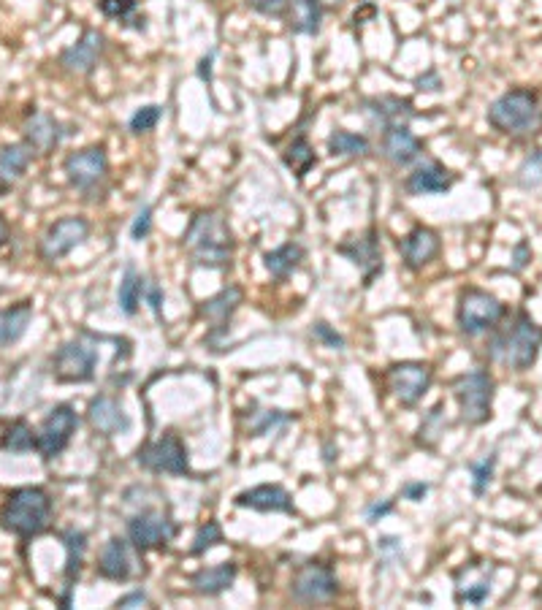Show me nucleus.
I'll use <instances>...</instances> for the list:
<instances>
[{"label": "nucleus", "mask_w": 542, "mask_h": 610, "mask_svg": "<svg viewBox=\"0 0 542 610\" xmlns=\"http://www.w3.org/2000/svg\"><path fill=\"white\" fill-rule=\"evenodd\" d=\"M190 261L204 269H225L234 258V234L231 226L217 209L196 212L185 236H182Z\"/></svg>", "instance_id": "obj_1"}, {"label": "nucleus", "mask_w": 542, "mask_h": 610, "mask_svg": "<svg viewBox=\"0 0 542 610\" xmlns=\"http://www.w3.org/2000/svg\"><path fill=\"white\" fill-rule=\"evenodd\" d=\"M49 524H52V497L47 494V488H14L0 505V529L14 537L30 540L44 535Z\"/></svg>", "instance_id": "obj_2"}, {"label": "nucleus", "mask_w": 542, "mask_h": 610, "mask_svg": "<svg viewBox=\"0 0 542 610\" xmlns=\"http://www.w3.org/2000/svg\"><path fill=\"white\" fill-rule=\"evenodd\" d=\"M486 120L494 131L505 133V136L529 139L542 125L540 95L529 87H513L499 95L496 101H491Z\"/></svg>", "instance_id": "obj_3"}, {"label": "nucleus", "mask_w": 542, "mask_h": 610, "mask_svg": "<svg viewBox=\"0 0 542 610\" xmlns=\"http://www.w3.org/2000/svg\"><path fill=\"white\" fill-rule=\"evenodd\" d=\"M542 350V326H537L529 312H518L505 331H499L488 345V356L515 372H526L537 364Z\"/></svg>", "instance_id": "obj_4"}, {"label": "nucleus", "mask_w": 542, "mask_h": 610, "mask_svg": "<svg viewBox=\"0 0 542 610\" xmlns=\"http://www.w3.org/2000/svg\"><path fill=\"white\" fill-rule=\"evenodd\" d=\"M494 375L488 369H475L453 380V394H456L458 413L467 426H483L491 418L494 407Z\"/></svg>", "instance_id": "obj_5"}, {"label": "nucleus", "mask_w": 542, "mask_h": 610, "mask_svg": "<svg viewBox=\"0 0 542 610\" xmlns=\"http://www.w3.org/2000/svg\"><path fill=\"white\" fill-rule=\"evenodd\" d=\"M505 315V304L483 288H464L458 296L456 323L461 334H467V337H480V334L496 329Z\"/></svg>", "instance_id": "obj_6"}, {"label": "nucleus", "mask_w": 542, "mask_h": 610, "mask_svg": "<svg viewBox=\"0 0 542 610\" xmlns=\"http://www.w3.org/2000/svg\"><path fill=\"white\" fill-rule=\"evenodd\" d=\"M63 171L71 188L85 193L87 198H95V193H101L109 179V155L103 147L76 150L63 160Z\"/></svg>", "instance_id": "obj_7"}, {"label": "nucleus", "mask_w": 542, "mask_h": 610, "mask_svg": "<svg viewBox=\"0 0 542 610\" xmlns=\"http://www.w3.org/2000/svg\"><path fill=\"white\" fill-rule=\"evenodd\" d=\"M136 461L144 470L155 472V475H177V478H193L190 470V459H187L185 442L179 440V434L166 432L158 440L147 442L139 448Z\"/></svg>", "instance_id": "obj_8"}, {"label": "nucleus", "mask_w": 542, "mask_h": 610, "mask_svg": "<svg viewBox=\"0 0 542 610\" xmlns=\"http://www.w3.org/2000/svg\"><path fill=\"white\" fill-rule=\"evenodd\" d=\"M79 429V415L71 404H57L55 410L41 421L36 432V453L44 461L57 459L66 451Z\"/></svg>", "instance_id": "obj_9"}, {"label": "nucleus", "mask_w": 542, "mask_h": 610, "mask_svg": "<svg viewBox=\"0 0 542 610\" xmlns=\"http://www.w3.org/2000/svg\"><path fill=\"white\" fill-rule=\"evenodd\" d=\"M87 236H90V220H87V217H60V220H55V223L47 228V234L41 236L38 255H41V261L55 263L60 261V258H66L68 253H74L79 244H85Z\"/></svg>", "instance_id": "obj_10"}, {"label": "nucleus", "mask_w": 542, "mask_h": 610, "mask_svg": "<svg viewBox=\"0 0 542 610\" xmlns=\"http://www.w3.org/2000/svg\"><path fill=\"white\" fill-rule=\"evenodd\" d=\"M98 366V350L82 339H71L57 348L52 358V375L57 383H90Z\"/></svg>", "instance_id": "obj_11"}, {"label": "nucleus", "mask_w": 542, "mask_h": 610, "mask_svg": "<svg viewBox=\"0 0 542 610\" xmlns=\"http://www.w3.org/2000/svg\"><path fill=\"white\" fill-rule=\"evenodd\" d=\"M385 380H388V388L396 396V402L402 407H415L429 394L431 383H434V369L423 361H402V364L388 366Z\"/></svg>", "instance_id": "obj_12"}, {"label": "nucleus", "mask_w": 542, "mask_h": 610, "mask_svg": "<svg viewBox=\"0 0 542 610\" xmlns=\"http://www.w3.org/2000/svg\"><path fill=\"white\" fill-rule=\"evenodd\" d=\"M177 535V524L163 510H141L128 521V540L139 551H163Z\"/></svg>", "instance_id": "obj_13"}, {"label": "nucleus", "mask_w": 542, "mask_h": 610, "mask_svg": "<svg viewBox=\"0 0 542 610\" xmlns=\"http://www.w3.org/2000/svg\"><path fill=\"white\" fill-rule=\"evenodd\" d=\"M339 592V581L334 570L328 564L309 562L299 567V573L293 575L290 583V594L293 600L304 602V605H315V602L334 600Z\"/></svg>", "instance_id": "obj_14"}, {"label": "nucleus", "mask_w": 542, "mask_h": 610, "mask_svg": "<svg viewBox=\"0 0 542 610\" xmlns=\"http://www.w3.org/2000/svg\"><path fill=\"white\" fill-rule=\"evenodd\" d=\"M337 253L345 255L353 266H358V272L364 274L366 288L383 274V250H380V236H377L374 228L337 244Z\"/></svg>", "instance_id": "obj_15"}, {"label": "nucleus", "mask_w": 542, "mask_h": 610, "mask_svg": "<svg viewBox=\"0 0 542 610\" xmlns=\"http://www.w3.org/2000/svg\"><path fill=\"white\" fill-rule=\"evenodd\" d=\"M103 49H106V36L101 30L87 28L79 41L60 52V66L71 74H93L95 66L101 63Z\"/></svg>", "instance_id": "obj_16"}, {"label": "nucleus", "mask_w": 542, "mask_h": 610, "mask_svg": "<svg viewBox=\"0 0 542 610\" xmlns=\"http://www.w3.org/2000/svg\"><path fill=\"white\" fill-rule=\"evenodd\" d=\"M87 421L93 426L95 434L101 437H117V434L131 432V415L125 413V407L120 399H114L109 394H98L87 407Z\"/></svg>", "instance_id": "obj_17"}, {"label": "nucleus", "mask_w": 542, "mask_h": 610, "mask_svg": "<svg viewBox=\"0 0 542 610\" xmlns=\"http://www.w3.org/2000/svg\"><path fill=\"white\" fill-rule=\"evenodd\" d=\"M456 185V174H450L440 160H423L404 179V190L410 196H440Z\"/></svg>", "instance_id": "obj_18"}, {"label": "nucleus", "mask_w": 542, "mask_h": 610, "mask_svg": "<svg viewBox=\"0 0 542 610\" xmlns=\"http://www.w3.org/2000/svg\"><path fill=\"white\" fill-rule=\"evenodd\" d=\"M440 234L429 226H415L410 234L399 242V255H402L404 266L410 272H418L423 266H429L437 255H440Z\"/></svg>", "instance_id": "obj_19"}, {"label": "nucleus", "mask_w": 542, "mask_h": 610, "mask_svg": "<svg viewBox=\"0 0 542 610\" xmlns=\"http://www.w3.org/2000/svg\"><path fill=\"white\" fill-rule=\"evenodd\" d=\"M380 150H383V158L388 163L404 169V166H412L423 155V139H418L410 131V125H396V128H385L383 131Z\"/></svg>", "instance_id": "obj_20"}, {"label": "nucleus", "mask_w": 542, "mask_h": 610, "mask_svg": "<svg viewBox=\"0 0 542 610\" xmlns=\"http://www.w3.org/2000/svg\"><path fill=\"white\" fill-rule=\"evenodd\" d=\"M364 112L369 117V122L377 125L380 131L396 128V125H410L412 117H415L412 101L399 98V95H374V98H366Z\"/></svg>", "instance_id": "obj_21"}, {"label": "nucleus", "mask_w": 542, "mask_h": 610, "mask_svg": "<svg viewBox=\"0 0 542 610\" xmlns=\"http://www.w3.org/2000/svg\"><path fill=\"white\" fill-rule=\"evenodd\" d=\"M234 502L236 507H247V510H258V513H296L293 497L274 483H261V486L239 491Z\"/></svg>", "instance_id": "obj_22"}, {"label": "nucleus", "mask_w": 542, "mask_h": 610, "mask_svg": "<svg viewBox=\"0 0 542 610\" xmlns=\"http://www.w3.org/2000/svg\"><path fill=\"white\" fill-rule=\"evenodd\" d=\"M95 573L101 575V578H106V581H117V583L131 581L133 559H131V548H128V540H122V537H109L106 545L101 548V554H98Z\"/></svg>", "instance_id": "obj_23"}, {"label": "nucleus", "mask_w": 542, "mask_h": 610, "mask_svg": "<svg viewBox=\"0 0 542 610\" xmlns=\"http://www.w3.org/2000/svg\"><path fill=\"white\" fill-rule=\"evenodd\" d=\"M242 304V288L239 285H228L220 293H215L212 299L201 301L198 315L212 323V337H220L228 331V323L234 318V312Z\"/></svg>", "instance_id": "obj_24"}, {"label": "nucleus", "mask_w": 542, "mask_h": 610, "mask_svg": "<svg viewBox=\"0 0 542 610\" xmlns=\"http://www.w3.org/2000/svg\"><path fill=\"white\" fill-rule=\"evenodd\" d=\"M60 540L66 545V570H63V597H60V605L71 608V592H74V583L79 581L82 564H85L87 535L85 532H76V529H68V532L60 535Z\"/></svg>", "instance_id": "obj_25"}, {"label": "nucleus", "mask_w": 542, "mask_h": 610, "mask_svg": "<svg viewBox=\"0 0 542 610\" xmlns=\"http://www.w3.org/2000/svg\"><path fill=\"white\" fill-rule=\"evenodd\" d=\"M63 139V125L47 112H33L25 120V141H28L33 152L38 155H49L57 150V144Z\"/></svg>", "instance_id": "obj_26"}, {"label": "nucleus", "mask_w": 542, "mask_h": 610, "mask_svg": "<svg viewBox=\"0 0 542 610\" xmlns=\"http://www.w3.org/2000/svg\"><path fill=\"white\" fill-rule=\"evenodd\" d=\"M30 160H33V147L28 141H17V144H6L0 150V193L17 185L25 177Z\"/></svg>", "instance_id": "obj_27"}, {"label": "nucleus", "mask_w": 542, "mask_h": 610, "mask_svg": "<svg viewBox=\"0 0 542 610\" xmlns=\"http://www.w3.org/2000/svg\"><path fill=\"white\" fill-rule=\"evenodd\" d=\"M236 575H239L236 562H220L215 564V567L198 570V573L190 578V583H193V589H196L198 594H204V597H217V594L228 592V589L234 586Z\"/></svg>", "instance_id": "obj_28"}, {"label": "nucleus", "mask_w": 542, "mask_h": 610, "mask_svg": "<svg viewBox=\"0 0 542 610\" xmlns=\"http://www.w3.org/2000/svg\"><path fill=\"white\" fill-rule=\"evenodd\" d=\"M30 320H33V304L30 301H19L9 310L0 312V348H11L19 339L25 337Z\"/></svg>", "instance_id": "obj_29"}, {"label": "nucleus", "mask_w": 542, "mask_h": 610, "mask_svg": "<svg viewBox=\"0 0 542 610\" xmlns=\"http://www.w3.org/2000/svg\"><path fill=\"white\" fill-rule=\"evenodd\" d=\"M323 0H290V30L301 36H318L323 28Z\"/></svg>", "instance_id": "obj_30"}, {"label": "nucleus", "mask_w": 542, "mask_h": 610, "mask_svg": "<svg viewBox=\"0 0 542 610\" xmlns=\"http://www.w3.org/2000/svg\"><path fill=\"white\" fill-rule=\"evenodd\" d=\"M301 261H304V247H301L299 242H285L280 244L277 250H271V253L263 255L266 272H269L277 282L288 280L290 274L299 269Z\"/></svg>", "instance_id": "obj_31"}, {"label": "nucleus", "mask_w": 542, "mask_h": 610, "mask_svg": "<svg viewBox=\"0 0 542 610\" xmlns=\"http://www.w3.org/2000/svg\"><path fill=\"white\" fill-rule=\"evenodd\" d=\"M144 288H147V280L136 272V266H125L120 288H117V307H120L122 315L133 318L139 312V304L144 299Z\"/></svg>", "instance_id": "obj_32"}, {"label": "nucleus", "mask_w": 542, "mask_h": 610, "mask_svg": "<svg viewBox=\"0 0 542 610\" xmlns=\"http://www.w3.org/2000/svg\"><path fill=\"white\" fill-rule=\"evenodd\" d=\"M282 160H285V166L301 179L318 166V152L309 144L307 136H299V139L290 141L288 150L282 152Z\"/></svg>", "instance_id": "obj_33"}, {"label": "nucleus", "mask_w": 542, "mask_h": 610, "mask_svg": "<svg viewBox=\"0 0 542 610\" xmlns=\"http://www.w3.org/2000/svg\"><path fill=\"white\" fill-rule=\"evenodd\" d=\"M369 150H372V144H369L364 133L337 128V131L328 136V152L334 158H364Z\"/></svg>", "instance_id": "obj_34"}, {"label": "nucleus", "mask_w": 542, "mask_h": 610, "mask_svg": "<svg viewBox=\"0 0 542 610\" xmlns=\"http://www.w3.org/2000/svg\"><path fill=\"white\" fill-rule=\"evenodd\" d=\"M0 451L6 453H30L36 451V432L25 418H19L0 434Z\"/></svg>", "instance_id": "obj_35"}, {"label": "nucleus", "mask_w": 542, "mask_h": 610, "mask_svg": "<svg viewBox=\"0 0 542 610\" xmlns=\"http://www.w3.org/2000/svg\"><path fill=\"white\" fill-rule=\"evenodd\" d=\"M98 9L106 19H117V22H133V28L144 30L147 19L136 17V9H139V0H98Z\"/></svg>", "instance_id": "obj_36"}, {"label": "nucleus", "mask_w": 542, "mask_h": 610, "mask_svg": "<svg viewBox=\"0 0 542 610\" xmlns=\"http://www.w3.org/2000/svg\"><path fill=\"white\" fill-rule=\"evenodd\" d=\"M448 429V421H445V404H434L426 418H423L421 429H418V445L423 448H434L440 437Z\"/></svg>", "instance_id": "obj_37"}, {"label": "nucleus", "mask_w": 542, "mask_h": 610, "mask_svg": "<svg viewBox=\"0 0 542 610\" xmlns=\"http://www.w3.org/2000/svg\"><path fill=\"white\" fill-rule=\"evenodd\" d=\"M515 185L521 190H540L542 188V147L532 150L524 158V163L515 171Z\"/></svg>", "instance_id": "obj_38"}, {"label": "nucleus", "mask_w": 542, "mask_h": 610, "mask_svg": "<svg viewBox=\"0 0 542 610\" xmlns=\"http://www.w3.org/2000/svg\"><path fill=\"white\" fill-rule=\"evenodd\" d=\"M494 470H496V453H486L483 459L469 461L472 491H475V497H483V494H486V488L491 486V480H494Z\"/></svg>", "instance_id": "obj_39"}, {"label": "nucleus", "mask_w": 542, "mask_h": 610, "mask_svg": "<svg viewBox=\"0 0 542 610\" xmlns=\"http://www.w3.org/2000/svg\"><path fill=\"white\" fill-rule=\"evenodd\" d=\"M220 543H223V529H220V524H217V521H206V524L198 526L193 545H190V554L201 556L206 554L209 548H215V545Z\"/></svg>", "instance_id": "obj_40"}, {"label": "nucleus", "mask_w": 542, "mask_h": 610, "mask_svg": "<svg viewBox=\"0 0 542 610\" xmlns=\"http://www.w3.org/2000/svg\"><path fill=\"white\" fill-rule=\"evenodd\" d=\"M160 117H163V106H158V104L141 106V109L133 112L131 122H128V128H131L133 133H150V131H155V125L160 122Z\"/></svg>", "instance_id": "obj_41"}, {"label": "nucleus", "mask_w": 542, "mask_h": 610, "mask_svg": "<svg viewBox=\"0 0 542 610\" xmlns=\"http://www.w3.org/2000/svg\"><path fill=\"white\" fill-rule=\"evenodd\" d=\"M488 597H491V575H486L483 581L469 583L467 589H464V586H458V592H456L458 605H483Z\"/></svg>", "instance_id": "obj_42"}, {"label": "nucleus", "mask_w": 542, "mask_h": 610, "mask_svg": "<svg viewBox=\"0 0 542 610\" xmlns=\"http://www.w3.org/2000/svg\"><path fill=\"white\" fill-rule=\"evenodd\" d=\"M247 6L263 17L282 19L290 14V0H247Z\"/></svg>", "instance_id": "obj_43"}, {"label": "nucleus", "mask_w": 542, "mask_h": 610, "mask_svg": "<svg viewBox=\"0 0 542 610\" xmlns=\"http://www.w3.org/2000/svg\"><path fill=\"white\" fill-rule=\"evenodd\" d=\"M255 418H258V421L250 423V434H253V437H261V434H266L269 429H274L277 423L290 421V415L280 413V410H263V413H258Z\"/></svg>", "instance_id": "obj_44"}, {"label": "nucleus", "mask_w": 542, "mask_h": 610, "mask_svg": "<svg viewBox=\"0 0 542 610\" xmlns=\"http://www.w3.org/2000/svg\"><path fill=\"white\" fill-rule=\"evenodd\" d=\"M152 234V204H141V209L133 217L131 226V239L133 242H141Z\"/></svg>", "instance_id": "obj_45"}, {"label": "nucleus", "mask_w": 542, "mask_h": 610, "mask_svg": "<svg viewBox=\"0 0 542 610\" xmlns=\"http://www.w3.org/2000/svg\"><path fill=\"white\" fill-rule=\"evenodd\" d=\"M312 334H315V339H320V342H323L326 348H334V350L345 348V337H342V334H337V331L331 329L328 323H323V320H320V323H315Z\"/></svg>", "instance_id": "obj_46"}, {"label": "nucleus", "mask_w": 542, "mask_h": 610, "mask_svg": "<svg viewBox=\"0 0 542 610\" xmlns=\"http://www.w3.org/2000/svg\"><path fill=\"white\" fill-rule=\"evenodd\" d=\"M144 299L150 304V310L155 312V318H163V288L155 285V282H147L144 288Z\"/></svg>", "instance_id": "obj_47"}, {"label": "nucleus", "mask_w": 542, "mask_h": 610, "mask_svg": "<svg viewBox=\"0 0 542 610\" xmlns=\"http://www.w3.org/2000/svg\"><path fill=\"white\" fill-rule=\"evenodd\" d=\"M415 87H418V90H423V93H437V90H442L440 74H437L434 68H429L426 74L418 76V82H415Z\"/></svg>", "instance_id": "obj_48"}, {"label": "nucleus", "mask_w": 542, "mask_h": 610, "mask_svg": "<svg viewBox=\"0 0 542 610\" xmlns=\"http://www.w3.org/2000/svg\"><path fill=\"white\" fill-rule=\"evenodd\" d=\"M388 513H393V499H385V502H374V505L366 507V518H369V524H377V521L388 516Z\"/></svg>", "instance_id": "obj_49"}, {"label": "nucleus", "mask_w": 542, "mask_h": 610, "mask_svg": "<svg viewBox=\"0 0 542 610\" xmlns=\"http://www.w3.org/2000/svg\"><path fill=\"white\" fill-rule=\"evenodd\" d=\"M429 483H407V486H402V497L410 499V502H423L426 499V494H429Z\"/></svg>", "instance_id": "obj_50"}, {"label": "nucleus", "mask_w": 542, "mask_h": 610, "mask_svg": "<svg viewBox=\"0 0 542 610\" xmlns=\"http://www.w3.org/2000/svg\"><path fill=\"white\" fill-rule=\"evenodd\" d=\"M114 605H117V608H141V605H150V597L139 589V592H131L125 594V597H120Z\"/></svg>", "instance_id": "obj_51"}, {"label": "nucleus", "mask_w": 542, "mask_h": 610, "mask_svg": "<svg viewBox=\"0 0 542 610\" xmlns=\"http://www.w3.org/2000/svg\"><path fill=\"white\" fill-rule=\"evenodd\" d=\"M513 258H515L513 269H515V272H521L526 263L532 261V250H529V242H518V244H515V247H513Z\"/></svg>", "instance_id": "obj_52"}, {"label": "nucleus", "mask_w": 542, "mask_h": 610, "mask_svg": "<svg viewBox=\"0 0 542 610\" xmlns=\"http://www.w3.org/2000/svg\"><path fill=\"white\" fill-rule=\"evenodd\" d=\"M212 63H215V52H209L206 57H201V63H198V76H201V82H212Z\"/></svg>", "instance_id": "obj_53"}, {"label": "nucleus", "mask_w": 542, "mask_h": 610, "mask_svg": "<svg viewBox=\"0 0 542 610\" xmlns=\"http://www.w3.org/2000/svg\"><path fill=\"white\" fill-rule=\"evenodd\" d=\"M9 223H6V217L0 215V250L6 247V242H9Z\"/></svg>", "instance_id": "obj_54"}]
</instances>
